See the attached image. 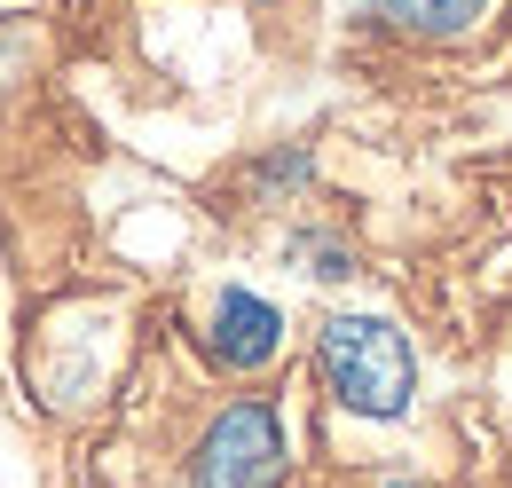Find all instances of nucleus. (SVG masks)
<instances>
[{
	"label": "nucleus",
	"mask_w": 512,
	"mask_h": 488,
	"mask_svg": "<svg viewBox=\"0 0 512 488\" xmlns=\"http://www.w3.org/2000/svg\"><path fill=\"white\" fill-rule=\"evenodd\" d=\"M316 386L347 418L394 426L418 402V355H410V339L386 315H323L316 323Z\"/></svg>",
	"instance_id": "nucleus-1"
},
{
	"label": "nucleus",
	"mask_w": 512,
	"mask_h": 488,
	"mask_svg": "<svg viewBox=\"0 0 512 488\" xmlns=\"http://www.w3.org/2000/svg\"><path fill=\"white\" fill-rule=\"evenodd\" d=\"M292 433L268 394H237L213 410V426L190 449V488H284Z\"/></svg>",
	"instance_id": "nucleus-2"
},
{
	"label": "nucleus",
	"mask_w": 512,
	"mask_h": 488,
	"mask_svg": "<svg viewBox=\"0 0 512 488\" xmlns=\"http://www.w3.org/2000/svg\"><path fill=\"white\" fill-rule=\"evenodd\" d=\"M205 347H213L221 370H268L284 355V315L260 300V292H245V284H221L213 323H205Z\"/></svg>",
	"instance_id": "nucleus-3"
},
{
	"label": "nucleus",
	"mask_w": 512,
	"mask_h": 488,
	"mask_svg": "<svg viewBox=\"0 0 512 488\" xmlns=\"http://www.w3.org/2000/svg\"><path fill=\"white\" fill-rule=\"evenodd\" d=\"M489 0H379V16L394 32H418V40H465L481 24Z\"/></svg>",
	"instance_id": "nucleus-4"
},
{
	"label": "nucleus",
	"mask_w": 512,
	"mask_h": 488,
	"mask_svg": "<svg viewBox=\"0 0 512 488\" xmlns=\"http://www.w3.org/2000/svg\"><path fill=\"white\" fill-rule=\"evenodd\" d=\"M308 182V150H268L253 166V182H245V197H268V189H300Z\"/></svg>",
	"instance_id": "nucleus-5"
},
{
	"label": "nucleus",
	"mask_w": 512,
	"mask_h": 488,
	"mask_svg": "<svg viewBox=\"0 0 512 488\" xmlns=\"http://www.w3.org/2000/svg\"><path fill=\"white\" fill-rule=\"evenodd\" d=\"M379 488H426V481H379Z\"/></svg>",
	"instance_id": "nucleus-6"
}]
</instances>
